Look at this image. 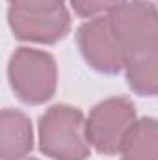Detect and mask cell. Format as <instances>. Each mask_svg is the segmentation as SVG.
<instances>
[{
	"instance_id": "6da1fadb",
	"label": "cell",
	"mask_w": 158,
	"mask_h": 160,
	"mask_svg": "<svg viewBox=\"0 0 158 160\" xmlns=\"http://www.w3.org/2000/svg\"><path fill=\"white\" fill-rule=\"evenodd\" d=\"M39 149L54 160L89 158V142L82 110L69 104L50 106L39 119Z\"/></svg>"
},
{
	"instance_id": "7a4b0ae2",
	"label": "cell",
	"mask_w": 158,
	"mask_h": 160,
	"mask_svg": "<svg viewBox=\"0 0 158 160\" xmlns=\"http://www.w3.org/2000/svg\"><path fill=\"white\" fill-rule=\"evenodd\" d=\"M7 78L13 93L26 104H43L50 101L58 86V67L52 54L21 47L17 48L7 65Z\"/></svg>"
},
{
	"instance_id": "3957f363",
	"label": "cell",
	"mask_w": 158,
	"mask_h": 160,
	"mask_svg": "<svg viewBox=\"0 0 158 160\" xmlns=\"http://www.w3.org/2000/svg\"><path fill=\"white\" fill-rule=\"evenodd\" d=\"M136 106L126 97H112L89 112L86 119V136L89 145L101 155H117L136 123Z\"/></svg>"
},
{
	"instance_id": "277c9868",
	"label": "cell",
	"mask_w": 158,
	"mask_h": 160,
	"mask_svg": "<svg viewBox=\"0 0 158 160\" xmlns=\"http://www.w3.org/2000/svg\"><path fill=\"white\" fill-rule=\"evenodd\" d=\"M108 17L126 60H132L158 45V8L155 4L147 0L125 2Z\"/></svg>"
},
{
	"instance_id": "5b68a950",
	"label": "cell",
	"mask_w": 158,
	"mask_h": 160,
	"mask_svg": "<svg viewBox=\"0 0 158 160\" xmlns=\"http://www.w3.org/2000/svg\"><path fill=\"white\" fill-rule=\"evenodd\" d=\"M80 54L86 63L104 75H117L126 67V54L114 34L110 17H95L77 32Z\"/></svg>"
},
{
	"instance_id": "8992f818",
	"label": "cell",
	"mask_w": 158,
	"mask_h": 160,
	"mask_svg": "<svg viewBox=\"0 0 158 160\" xmlns=\"http://www.w3.org/2000/svg\"><path fill=\"white\" fill-rule=\"evenodd\" d=\"M7 22L17 39L43 45L62 41L71 30V15L65 8L52 13H21L7 9Z\"/></svg>"
},
{
	"instance_id": "52a82bcc",
	"label": "cell",
	"mask_w": 158,
	"mask_h": 160,
	"mask_svg": "<svg viewBox=\"0 0 158 160\" xmlns=\"http://www.w3.org/2000/svg\"><path fill=\"white\" fill-rule=\"evenodd\" d=\"M34 147L32 121L21 110L6 108L0 116V157L2 160H24Z\"/></svg>"
},
{
	"instance_id": "ba28073f",
	"label": "cell",
	"mask_w": 158,
	"mask_h": 160,
	"mask_svg": "<svg viewBox=\"0 0 158 160\" xmlns=\"http://www.w3.org/2000/svg\"><path fill=\"white\" fill-rule=\"evenodd\" d=\"M119 155L123 160H158V119L141 118L136 121Z\"/></svg>"
},
{
	"instance_id": "9c48e42d",
	"label": "cell",
	"mask_w": 158,
	"mask_h": 160,
	"mask_svg": "<svg viewBox=\"0 0 158 160\" xmlns=\"http://www.w3.org/2000/svg\"><path fill=\"white\" fill-rule=\"evenodd\" d=\"M128 88L141 97L158 95V45L128 60L125 67Z\"/></svg>"
},
{
	"instance_id": "30bf717a",
	"label": "cell",
	"mask_w": 158,
	"mask_h": 160,
	"mask_svg": "<svg viewBox=\"0 0 158 160\" xmlns=\"http://www.w3.org/2000/svg\"><path fill=\"white\" fill-rule=\"evenodd\" d=\"M126 0H71L75 13L82 19H95L102 13H112L116 8L123 6Z\"/></svg>"
},
{
	"instance_id": "8fae6325",
	"label": "cell",
	"mask_w": 158,
	"mask_h": 160,
	"mask_svg": "<svg viewBox=\"0 0 158 160\" xmlns=\"http://www.w3.org/2000/svg\"><path fill=\"white\" fill-rule=\"evenodd\" d=\"M9 9L21 13H52L65 8V0H7Z\"/></svg>"
},
{
	"instance_id": "7c38bea8",
	"label": "cell",
	"mask_w": 158,
	"mask_h": 160,
	"mask_svg": "<svg viewBox=\"0 0 158 160\" xmlns=\"http://www.w3.org/2000/svg\"><path fill=\"white\" fill-rule=\"evenodd\" d=\"M24 160H37V158H24Z\"/></svg>"
}]
</instances>
